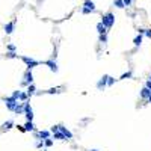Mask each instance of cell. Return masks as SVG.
Masks as SVG:
<instances>
[{"mask_svg": "<svg viewBox=\"0 0 151 151\" xmlns=\"http://www.w3.org/2000/svg\"><path fill=\"white\" fill-rule=\"evenodd\" d=\"M42 151H48V150H47V148H44V150H42Z\"/></svg>", "mask_w": 151, "mask_h": 151, "instance_id": "cell-36", "label": "cell"}, {"mask_svg": "<svg viewBox=\"0 0 151 151\" xmlns=\"http://www.w3.org/2000/svg\"><path fill=\"white\" fill-rule=\"evenodd\" d=\"M20 59L26 63L27 69H33L35 67H38V65L41 63L39 61H36V59H33V57H29V56H20Z\"/></svg>", "mask_w": 151, "mask_h": 151, "instance_id": "cell-4", "label": "cell"}, {"mask_svg": "<svg viewBox=\"0 0 151 151\" xmlns=\"http://www.w3.org/2000/svg\"><path fill=\"white\" fill-rule=\"evenodd\" d=\"M11 97H12V98H15V100H18V97H20V89L14 91V92H12V95H11Z\"/></svg>", "mask_w": 151, "mask_h": 151, "instance_id": "cell-29", "label": "cell"}, {"mask_svg": "<svg viewBox=\"0 0 151 151\" xmlns=\"http://www.w3.org/2000/svg\"><path fill=\"white\" fill-rule=\"evenodd\" d=\"M139 97H141V100L148 101V98L151 97V91H150V89H147V88L144 86V88L141 89V92H139Z\"/></svg>", "mask_w": 151, "mask_h": 151, "instance_id": "cell-11", "label": "cell"}, {"mask_svg": "<svg viewBox=\"0 0 151 151\" xmlns=\"http://www.w3.org/2000/svg\"><path fill=\"white\" fill-rule=\"evenodd\" d=\"M12 127H15V122L12 121V120H8V121H5L3 124H2V127H0V132H8V130H11Z\"/></svg>", "mask_w": 151, "mask_h": 151, "instance_id": "cell-9", "label": "cell"}, {"mask_svg": "<svg viewBox=\"0 0 151 151\" xmlns=\"http://www.w3.org/2000/svg\"><path fill=\"white\" fill-rule=\"evenodd\" d=\"M57 132L63 133V134H65V138H67V139H73V136H74V134H73V132H71V130H68V128H67L65 126H62V124H59V130H57Z\"/></svg>", "mask_w": 151, "mask_h": 151, "instance_id": "cell-10", "label": "cell"}, {"mask_svg": "<svg viewBox=\"0 0 151 151\" xmlns=\"http://www.w3.org/2000/svg\"><path fill=\"white\" fill-rule=\"evenodd\" d=\"M89 151H100V150H97V148H94V150H89Z\"/></svg>", "mask_w": 151, "mask_h": 151, "instance_id": "cell-34", "label": "cell"}, {"mask_svg": "<svg viewBox=\"0 0 151 151\" xmlns=\"http://www.w3.org/2000/svg\"><path fill=\"white\" fill-rule=\"evenodd\" d=\"M23 127H24L26 133H27V132H36V128H35V124H33V121H26V122L23 124Z\"/></svg>", "mask_w": 151, "mask_h": 151, "instance_id": "cell-13", "label": "cell"}, {"mask_svg": "<svg viewBox=\"0 0 151 151\" xmlns=\"http://www.w3.org/2000/svg\"><path fill=\"white\" fill-rule=\"evenodd\" d=\"M33 136H35V139H42V141H45V139H50V138H51V132H50V130L33 132Z\"/></svg>", "mask_w": 151, "mask_h": 151, "instance_id": "cell-6", "label": "cell"}, {"mask_svg": "<svg viewBox=\"0 0 151 151\" xmlns=\"http://www.w3.org/2000/svg\"><path fill=\"white\" fill-rule=\"evenodd\" d=\"M113 6L118 9H122V8H126V5H124L122 0H113Z\"/></svg>", "mask_w": 151, "mask_h": 151, "instance_id": "cell-21", "label": "cell"}, {"mask_svg": "<svg viewBox=\"0 0 151 151\" xmlns=\"http://www.w3.org/2000/svg\"><path fill=\"white\" fill-rule=\"evenodd\" d=\"M147 103H151V97H150V98H148V101H147Z\"/></svg>", "mask_w": 151, "mask_h": 151, "instance_id": "cell-35", "label": "cell"}, {"mask_svg": "<svg viewBox=\"0 0 151 151\" xmlns=\"http://www.w3.org/2000/svg\"><path fill=\"white\" fill-rule=\"evenodd\" d=\"M115 82H116V79H115V77H112V76H109V77H107V88L113 86V85H115Z\"/></svg>", "mask_w": 151, "mask_h": 151, "instance_id": "cell-26", "label": "cell"}, {"mask_svg": "<svg viewBox=\"0 0 151 151\" xmlns=\"http://www.w3.org/2000/svg\"><path fill=\"white\" fill-rule=\"evenodd\" d=\"M124 2V5H126V6H130V5L133 3V0H122Z\"/></svg>", "mask_w": 151, "mask_h": 151, "instance_id": "cell-32", "label": "cell"}, {"mask_svg": "<svg viewBox=\"0 0 151 151\" xmlns=\"http://www.w3.org/2000/svg\"><path fill=\"white\" fill-rule=\"evenodd\" d=\"M51 139H53V141H67L65 134H63V133H61V132L51 133Z\"/></svg>", "mask_w": 151, "mask_h": 151, "instance_id": "cell-14", "label": "cell"}, {"mask_svg": "<svg viewBox=\"0 0 151 151\" xmlns=\"http://www.w3.org/2000/svg\"><path fill=\"white\" fill-rule=\"evenodd\" d=\"M33 83V73H32V69H27L26 68V71H24V74H23V80L20 82V86L21 88H27L29 85H32Z\"/></svg>", "mask_w": 151, "mask_h": 151, "instance_id": "cell-2", "label": "cell"}, {"mask_svg": "<svg viewBox=\"0 0 151 151\" xmlns=\"http://www.w3.org/2000/svg\"><path fill=\"white\" fill-rule=\"evenodd\" d=\"M14 113L15 115H24V103H20L18 101V104H17V107H15Z\"/></svg>", "mask_w": 151, "mask_h": 151, "instance_id": "cell-16", "label": "cell"}, {"mask_svg": "<svg viewBox=\"0 0 151 151\" xmlns=\"http://www.w3.org/2000/svg\"><path fill=\"white\" fill-rule=\"evenodd\" d=\"M95 29H97V32H98V35H104V33H107V29L104 27V24L101 23H97V26H95Z\"/></svg>", "mask_w": 151, "mask_h": 151, "instance_id": "cell-15", "label": "cell"}, {"mask_svg": "<svg viewBox=\"0 0 151 151\" xmlns=\"http://www.w3.org/2000/svg\"><path fill=\"white\" fill-rule=\"evenodd\" d=\"M44 65L48 68V69H50V71L51 73H57L59 71V67H57V63H56V61H55V59H48V61H45L44 62Z\"/></svg>", "mask_w": 151, "mask_h": 151, "instance_id": "cell-7", "label": "cell"}, {"mask_svg": "<svg viewBox=\"0 0 151 151\" xmlns=\"http://www.w3.org/2000/svg\"><path fill=\"white\" fill-rule=\"evenodd\" d=\"M132 77H133V71H132V69H128L127 73H124V74L121 76L120 80H127V79H132Z\"/></svg>", "mask_w": 151, "mask_h": 151, "instance_id": "cell-20", "label": "cell"}, {"mask_svg": "<svg viewBox=\"0 0 151 151\" xmlns=\"http://www.w3.org/2000/svg\"><path fill=\"white\" fill-rule=\"evenodd\" d=\"M8 51H17V45L15 44H8Z\"/></svg>", "mask_w": 151, "mask_h": 151, "instance_id": "cell-28", "label": "cell"}, {"mask_svg": "<svg viewBox=\"0 0 151 151\" xmlns=\"http://www.w3.org/2000/svg\"><path fill=\"white\" fill-rule=\"evenodd\" d=\"M61 89H62L61 86H57V88H50V89H47L45 92H47V94H59V92H62Z\"/></svg>", "mask_w": 151, "mask_h": 151, "instance_id": "cell-22", "label": "cell"}, {"mask_svg": "<svg viewBox=\"0 0 151 151\" xmlns=\"http://www.w3.org/2000/svg\"><path fill=\"white\" fill-rule=\"evenodd\" d=\"M53 144H55V141H53V139L50 138V139H45V141H44V148H51L53 147Z\"/></svg>", "mask_w": 151, "mask_h": 151, "instance_id": "cell-24", "label": "cell"}, {"mask_svg": "<svg viewBox=\"0 0 151 151\" xmlns=\"http://www.w3.org/2000/svg\"><path fill=\"white\" fill-rule=\"evenodd\" d=\"M35 148L42 150L44 148V141H42V139H35Z\"/></svg>", "mask_w": 151, "mask_h": 151, "instance_id": "cell-23", "label": "cell"}, {"mask_svg": "<svg viewBox=\"0 0 151 151\" xmlns=\"http://www.w3.org/2000/svg\"><path fill=\"white\" fill-rule=\"evenodd\" d=\"M18 101L20 103H26V101H29V95L24 92V91H20V97H18Z\"/></svg>", "mask_w": 151, "mask_h": 151, "instance_id": "cell-19", "label": "cell"}, {"mask_svg": "<svg viewBox=\"0 0 151 151\" xmlns=\"http://www.w3.org/2000/svg\"><path fill=\"white\" fill-rule=\"evenodd\" d=\"M26 94L29 95V98H30L32 95H35V94H36V86H35L33 83L29 85V86H27V89H26Z\"/></svg>", "mask_w": 151, "mask_h": 151, "instance_id": "cell-17", "label": "cell"}, {"mask_svg": "<svg viewBox=\"0 0 151 151\" xmlns=\"http://www.w3.org/2000/svg\"><path fill=\"white\" fill-rule=\"evenodd\" d=\"M142 39H144V35H136L134 36V39H133V44H134V47H141L142 45Z\"/></svg>", "mask_w": 151, "mask_h": 151, "instance_id": "cell-18", "label": "cell"}, {"mask_svg": "<svg viewBox=\"0 0 151 151\" xmlns=\"http://www.w3.org/2000/svg\"><path fill=\"white\" fill-rule=\"evenodd\" d=\"M5 57L6 59H15V57H18V55H17V51H6Z\"/></svg>", "mask_w": 151, "mask_h": 151, "instance_id": "cell-25", "label": "cell"}, {"mask_svg": "<svg viewBox=\"0 0 151 151\" xmlns=\"http://www.w3.org/2000/svg\"><path fill=\"white\" fill-rule=\"evenodd\" d=\"M15 127H17L21 133H26V130H24V127H23V126H15Z\"/></svg>", "mask_w": 151, "mask_h": 151, "instance_id": "cell-33", "label": "cell"}, {"mask_svg": "<svg viewBox=\"0 0 151 151\" xmlns=\"http://www.w3.org/2000/svg\"><path fill=\"white\" fill-rule=\"evenodd\" d=\"M3 101H5V104H6V109H8L9 112H14L15 107H17V104H18V100L12 98V97H5Z\"/></svg>", "mask_w": 151, "mask_h": 151, "instance_id": "cell-5", "label": "cell"}, {"mask_svg": "<svg viewBox=\"0 0 151 151\" xmlns=\"http://www.w3.org/2000/svg\"><path fill=\"white\" fill-rule=\"evenodd\" d=\"M95 3L92 2V0H85L83 3V8H82V14L83 15H88V14H92L95 12Z\"/></svg>", "mask_w": 151, "mask_h": 151, "instance_id": "cell-3", "label": "cell"}, {"mask_svg": "<svg viewBox=\"0 0 151 151\" xmlns=\"http://www.w3.org/2000/svg\"><path fill=\"white\" fill-rule=\"evenodd\" d=\"M148 80H151V74H150V77H148Z\"/></svg>", "mask_w": 151, "mask_h": 151, "instance_id": "cell-37", "label": "cell"}, {"mask_svg": "<svg viewBox=\"0 0 151 151\" xmlns=\"http://www.w3.org/2000/svg\"><path fill=\"white\" fill-rule=\"evenodd\" d=\"M98 39H100V42H101V44H107V41H109V39H107V33H104V35H100V36H98Z\"/></svg>", "mask_w": 151, "mask_h": 151, "instance_id": "cell-27", "label": "cell"}, {"mask_svg": "<svg viewBox=\"0 0 151 151\" xmlns=\"http://www.w3.org/2000/svg\"><path fill=\"white\" fill-rule=\"evenodd\" d=\"M107 77H109V74H104L103 77H100V80L97 82V89L98 91H104L106 88H107Z\"/></svg>", "mask_w": 151, "mask_h": 151, "instance_id": "cell-8", "label": "cell"}, {"mask_svg": "<svg viewBox=\"0 0 151 151\" xmlns=\"http://www.w3.org/2000/svg\"><path fill=\"white\" fill-rule=\"evenodd\" d=\"M3 29H5V33H6V35H11V33L14 32V29H15V20H14V21H9V23H6Z\"/></svg>", "mask_w": 151, "mask_h": 151, "instance_id": "cell-12", "label": "cell"}, {"mask_svg": "<svg viewBox=\"0 0 151 151\" xmlns=\"http://www.w3.org/2000/svg\"><path fill=\"white\" fill-rule=\"evenodd\" d=\"M101 23L104 24V27L109 30L113 27V24H115V15H113L112 12H106L103 14V17H101Z\"/></svg>", "mask_w": 151, "mask_h": 151, "instance_id": "cell-1", "label": "cell"}, {"mask_svg": "<svg viewBox=\"0 0 151 151\" xmlns=\"http://www.w3.org/2000/svg\"><path fill=\"white\" fill-rule=\"evenodd\" d=\"M145 36L151 39V29H145Z\"/></svg>", "mask_w": 151, "mask_h": 151, "instance_id": "cell-31", "label": "cell"}, {"mask_svg": "<svg viewBox=\"0 0 151 151\" xmlns=\"http://www.w3.org/2000/svg\"><path fill=\"white\" fill-rule=\"evenodd\" d=\"M144 86H145V88H147V89H150V91H151V80H147Z\"/></svg>", "mask_w": 151, "mask_h": 151, "instance_id": "cell-30", "label": "cell"}]
</instances>
